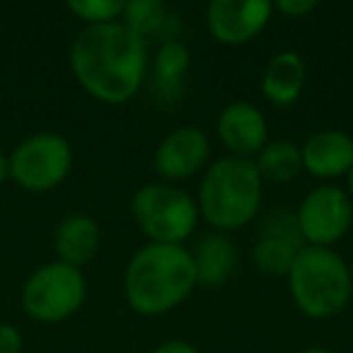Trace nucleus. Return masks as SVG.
I'll return each mask as SVG.
<instances>
[{
	"mask_svg": "<svg viewBox=\"0 0 353 353\" xmlns=\"http://www.w3.org/2000/svg\"><path fill=\"white\" fill-rule=\"evenodd\" d=\"M70 70L92 99L123 104L145 80L148 44L123 22L85 27L70 49Z\"/></svg>",
	"mask_w": 353,
	"mask_h": 353,
	"instance_id": "nucleus-1",
	"label": "nucleus"
},
{
	"mask_svg": "<svg viewBox=\"0 0 353 353\" xmlns=\"http://www.w3.org/2000/svg\"><path fill=\"white\" fill-rule=\"evenodd\" d=\"M192 252L182 245H150L141 247L128 261L123 274V293L138 314L157 317L192 295L196 288Z\"/></svg>",
	"mask_w": 353,
	"mask_h": 353,
	"instance_id": "nucleus-2",
	"label": "nucleus"
},
{
	"mask_svg": "<svg viewBox=\"0 0 353 353\" xmlns=\"http://www.w3.org/2000/svg\"><path fill=\"white\" fill-rule=\"evenodd\" d=\"M261 182L256 165L242 157H221L206 170L199 189V213L218 232L237 230L252 223L261 206Z\"/></svg>",
	"mask_w": 353,
	"mask_h": 353,
	"instance_id": "nucleus-3",
	"label": "nucleus"
},
{
	"mask_svg": "<svg viewBox=\"0 0 353 353\" xmlns=\"http://www.w3.org/2000/svg\"><path fill=\"white\" fill-rule=\"evenodd\" d=\"M288 288L300 312L327 319L348 305L353 293L348 264L329 247H307L298 252L288 271Z\"/></svg>",
	"mask_w": 353,
	"mask_h": 353,
	"instance_id": "nucleus-4",
	"label": "nucleus"
},
{
	"mask_svg": "<svg viewBox=\"0 0 353 353\" xmlns=\"http://www.w3.org/2000/svg\"><path fill=\"white\" fill-rule=\"evenodd\" d=\"M133 221L155 245H179L199 223V203L184 189L157 182L138 189L131 201Z\"/></svg>",
	"mask_w": 353,
	"mask_h": 353,
	"instance_id": "nucleus-5",
	"label": "nucleus"
},
{
	"mask_svg": "<svg viewBox=\"0 0 353 353\" xmlns=\"http://www.w3.org/2000/svg\"><path fill=\"white\" fill-rule=\"evenodd\" d=\"M88 283L80 269L51 261L34 271L22 288V305L32 319L56 324L73 317L85 303Z\"/></svg>",
	"mask_w": 353,
	"mask_h": 353,
	"instance_id": "nucleus-6",
	"label": "nucleus"
},
{
	"mask_svg": "<svg viewBox=\"0 0 353 353\" xmlns=\"http://www.w3.org/2000/svg\"><path fill=\"white\" fill-rule=\"evenodd\" d=\"M10 179L32 194L56 189L73 167V148L63 136L41 131L25 138L10 152Z\"/></svg>",
	"mask_w": 353,
	"mask_h": 353,
	"instance_id": "nucleus-7",
	"label": "nucleus"
},
{
	"mask_svg": "<svg viewBox=\"0 0 353 353\" xmlns=\"http://www.w3.org/2000/svg\"><path fill=\"white\" fill-rule=\"evenodd\" d=\"M300 237L307 247H329L346 237L353 225V201L343 189L324 184L303 199L298 213Z\"/></svg>",
	"mask_w": 353,
	"mask_h": 353,
	"instance_id": "nucleus-8",
	"label": "nucleus"
},
{
	"mask_svg": "<svg viewBox=\"0 0 353 353\" xmlns=\"http://www.w3.org/2000/svg\"><path fill=\"white\" fill-rule=\"evenodd\" d=\"M305 247L295 213L271 211L261 223L259 237L252 247V261L266 276H288L298 252Z\"/></svg>",
	"mask_w": 353,
	"mask_h": 353,
	"instance_id": "nucleus-9",
	"label": "nucleus"
},
{
	"mask_svg": "<svg viewBox=\"0 0 353 353\" xmlns=\"http://www.w3.org/2000/svg\"><path fill=\"white\" fill-rule=\"evenodd\" d=\"M274 6L266 0H213L206 10L208 32L218 44L240 46L269 25Z\"/></svg>",
	"mask_w": 353,
	"mask_h": 353,
	"instance_id": "nucleus-10",
	"label": "nucleus"
},
{
	"mask_svg": "<svg viewBox=\"0 0 353 353\" xmlns=\"http://www.w3.org/2000/svg\"><path fill=\"white\" fill-rule=\"evenodd\" d=\"M211 155V141L196 126H179L170 131L152 155L155 172L167 182H182L199 174Z\"/></svg>",
	"mask_w": 353,
	"mask_h": 353,
	"instance_id": "nucleus-11",
	"label": "nucleus"
},
{
	"mask_svg": "<svg viewBox=\"0 0 353 353\" xmlns=\"http://www.w3.org/2000/svg\"><path fill=\"white\" fill-rule=\"evenodd\" d=\"M218 138L230 152V157L250 160L259 155L261 148L269 143V123L256 104L252 102H230L218 114Z\"/></svg>",
	"mask_w": 353,
	"mask_h": 353,
	"instance_id": "nucleus-12",
	"label": "nucleus"
},
{
	"mask_svg": "<svg viewBox=\"0 0 353 353\" xmlns=\"http://www.w3.org/2000/svg\"><path fill=\"white\" fill-rule=\"evenodd\" d=\"M303 170L317 179H336L353 167V138L336 128H324L305 141Z\"/></svg>",
	"mask_w": 353,
	"mask_h": 353,
	"instance_id": "nucleus-13",
	"label": "nucleus"
},
{
	"mask_svg": "<svg viewBox=\"0 0 353 353\" xmlns=\"http://www.w3.org/2000/svg\"><path fill=\"white\" fill-rule=\"evenodd\" d=\"M121 22L131 32H136L145 44L148 41H160V44L179 41V30H182V17L162 0H133V3H126Z\"/></svg>",
	"mask_w": 353,
	"mask_h": 353,
	"instance_id": "nucleus-14",
	"label": "nucleus"
},
{
	"mask_svg": "<svg viewBox=\"0 0 353 353\" xmlns=\"http://www.w3.org/2000/svg\"><path fill=\"white\" fill-rule=\"evenodd\" d=\"M99 242H102L99 225L94 223V218L85 216V213H73V216L63 218L54 235L59 261L75 266V269H80V266L90 264L94 259Z\"/></svg>",
	"mask_w": 353,
	"mask_h": 353,
	"instance_id": "nucleus-15",
	"label": "nucleus"
},
{
	"mask_svg": "<svg viewBox=\"0 0 353 353\" xmlns=\"http://www.w3.org/2000/svg\"><path fill=\"white\" fill-rule=\"evenodd\" d=\"M305 63L295 51H279L269 61L261 78V92L276 107H290L298 102L305 88Z\"/></svg>",
	"mask_w": 353,
	"mask_h": 353,
	"instance_id": "nucleus-16",
	"label": "nucleus"
},
{
	"mask_svg": "<svg viewBox=\"0 0 353 353\" xmlns=\"http://www.w3.org/2000/svg\"><path fill=\"white\" fill-rule=\"evenodd\" d=\"M196 283L206 288L223 285L237 266V250L225 232H211L192 252Z\"/></svg>",
	"mask_w": 353,
	"mask_h": 353,
	"instance_id": "nucleus-17",
	"label": "nucleus"
},
{
	"mask_svg": "<svg viewBox=\"0 0 353 353\" xmlns=\"http://www.w3.org/2000/svg\"><path fill=\"white\" fill-rule=\"evenodd\" d=\"M192 56L182 41L160 44L152 61V94L160 104H172L182 97L184 78L189 73Z\"/></svg>",
	"mask_w": 353,
	"mask_h": 353,
	"instance_id": "nucleus-18",
	"label": "nucleus"
},
{
	"mask_svg": "<svg viewBox=\"0 0 353 353\" xmlns=\"http://www.w3.org/2000/svg\"><path fill=\"white\" fill-rule=\"evenodd\" d=\"M254 165L261 176V182L264 179L274 184L293 182L295 176L303 172V150L293 141L279 138V141H271L261 148Z\"/></svg>",
	"mask_w": 353,
	"mask_h": 353,
	"instance_id": "nucleus-19",
	"label": "nucleus"
},
{
	"mask_svg": "<svg viewBox=\"0 0 353 353\" xmlns=\"http://www.w3.org/2000/svg\"><path fill=\"white\" fill-rule=\"evenodd\" d=\"M68 10L88 27H94L119 22V17H123L126 10V3L123 0H73L68 3Z\"/></svg>",
	"mask_w": 353,
	"mask_h": 353,
	"instance_id": "nucleus-20",
	"label": "nucleus"
},
{
	"mask_svg": "<svg viewBox=\"0 0 353 353\" xmlns=\"http://www.w3.org/2000/svg\"><path fill=\"white\" fill-rule=\"evenodd\" d=\"M0 353H22L20 329L8 322H0Z\"/></svg>",
	"mask_w": 353,
	"mask_h": 353,
	"instance_id": "nucleus-21",
	"label": "nucleus"
},
{
	"mask_svg": "<svg viewBox=\"0 0 353 353\" xmlns=\"http://www.w3.org/2000/svg\"><path fill=\"white\" fill-rule=\"evenodd\" d=\"M276 8H279V12H283L285 17H303L314 10L317 3H312V0H279Z\"/></svg>",
	"mask_w": 353,
	"mask_h": 353,
	"instance_id": "nucleus-22",
	"label": "nucleus"
},
{
	"mask_svg": "<svg viewBox=\"0 0 353 353\" xmlns=\"http://www.w3.org/2000/svg\"><path fill=\"white\" fill-rule=\"evenodd\" d=\"M152 353H199L196 346H192L189 341H182V339H172V341H165L155 348Z\"/></svg>",
	"mask_w": 353,
	"mask_h": 353,
	"instance_id": "nucleus-23",
	"label": "nucleus"
},
{
	"mask_svg": "<svg viewBox=\"0 0 353 353\" xmlns=\"http://www.w3.org/2000/svg\"><path fill=\"white\" fill-rule=\"evenodd\" d=\"M10 179V157L6 152H0V184Z\"/></svg>",
	"mask_w": 353,
	"mask_h": 353,
	"instance_id": "nucleus-24",
	"label": "nucleus"
},
{
	"mask_svg": "<svg viewBox=\"0 0 353 353\" xmlns=\"http://www.w3.org/2000/svg\"><path fill=\"white\" fill-rule=\"evenodd\" d=\"M300 353H334V351H329V348H324V346H307Z\"/></svg>",
	"mask_w": 353,
	"mask_h": 353,
	"instance_id": "nucleus-25",
	"label": "nucleus"
},
{
	"mask_svg": "<svg viewBox=\"0 0 353 353\" xmlns=\"http://www.w3.org/2000/svg\"><path fill=\"white\" fill-rule=\"evenodd\" d=\"M348 196H351V201H353V167H351V172H348Z\"/></svg>",
	"mask_w": 353,
	"mask_h": 353,
	"instance_id": "nucleus-26",
	"label": "nucleus"
},
{
	"mask_svg": "<svg viewBox=\"0 0 353 353\" xmlns=\"http://www.w3.org/2000/svg\"><path fill=\"white\" fill-rule=\"evenodd\" d=\"M348 274H351V283H353V259H351V264H348Z\"/></svg>",
	"mask_w": 353,
	"mask_h": 353,
	"instance_id": "nucleus-27",
	"label": "nucleus"
}]
</instances>
